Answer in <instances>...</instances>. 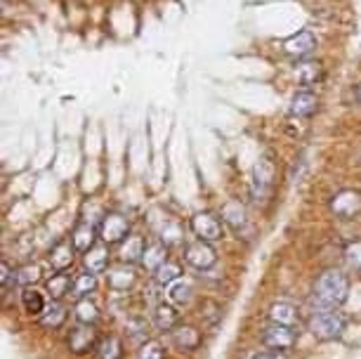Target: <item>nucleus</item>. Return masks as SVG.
<instances>
[{
    "mask_svg": "<svg viewBox=\"0 0 361 359\" xmlns=\"http://www.w3.org/2000/svg\"><path fill=\"white\" fill-rule=\"evenodd\" d=\"M349 279L340 269H326L314 284V303L317 308H333L337 310L347 300Z\"/></svg>",
    "mask_w": 361,
    "mask_h": 359,
    "instance_id": "nucleus-1",
    "label": "nucleus"
},
{
    "mask_svg": "<svg viewBox=\"0 0 361 359\" xmlns=\"http://www.w3.org/2000/svg\"><path fill=\"white\" fill-rule=\"evenodd\" d=\"M347 319L333 308H317L310 315V331L319 340H335L345 333Z\"/></svg>",
    "mask_w": 361,
    "mask_h": 359,
    "instance_id": "nucleus-2",
    "label": "nucleus"
},
{
    "mask_svg": "<svg viewBox=\"0 0 361 359\" xmlns=\"http://www.w3.org/2000/svg\"><path fill=\"white\" fill-rule=\"evenodd\" d=\"M127 232H130V220L121 213H109L102 217L100 222V239L104 244H121L123 239H127Z\"/></svg>",
    "mask_w": 361,
    "mask_h": 359,
    "instance_id": "nucleus-3",
    "label": "nucleus"
},
{
    "mask_svg": "<svg viewBox=\"0 0 361 359\" xmlns=\"http://www.w3.org/2000/svg\"><path fill=\"white\" fill-rule=\"evenodd\" d=\"M331 210L342 217V220H352L354 215L361 213V192L357 190H342L337 192L331 201Z\"/></svg>",
    "mask_w": 361,
    "mask_h": 359,
    "instance_id": "nucleus-4",
    "label": "nucleus"
},
{
    "mask_svg": "<svg viewBox=\"0 0 361 359\" xmlns=\"http://www.w3.org/2000/svg\"><path fill=\"white\" fill-rule=\"evenodd\" d=\"M184 260H187L191 267L196 269H211L215 262H218V253L208 241H194L184 249Z\"/></svg>",
    "mask_w": 361,
    "mask_h": 359,
    "instance_id": "nucleus-5",
    "label": "nucleus"
},
{
    "mask_svg": "<svg viewBox=\"0 0 361 359\" xmlns=\"http://www.w3.org/2000/svg\"><path fill=\"white\" fill-rule=\"evenodd\" d=\"M314 50H317V36L310 28H302V31H298L283 43V52L288 57H295V60H307Z\"/></svg>",
    "mask_w": 361,
    "mask_h": 359,
    "instance_id": "nucleus-6",
    "label": "nucleus"
},
{
    "mask_svg": "<svg viewBox=\"0 0 361 359\" xmlns=\"http://www.w3.org/2000/svg\"><path fill=\"white\" fill-rule=\"evenodd\" d=\"M298 335H295V328L290 326H281V324H270L262 333V343L272 350H290L295 345Z\"/></svg>",
    "mask_w": 361,
    "mask_h": 359,
    "instance_id": "nucleus-7",
    "label": "nucleus"
},
{
    "mask_svg": "<svg viewBox=\"0 0 361 359\" xmlns=\"http://www.w3.org/2000/svg\"><path fill=\"white\" fill-rule=\"evenodd\" d=\"M191 229H194L196 237L201 241H208V244L222 239V222L211 213H196L191 217Z\"/></svg>",
    "mask_w": 361,
    "mask_h": 359,
    "instance_id": "nucleus-8",
    "label": "nucleus"
},
{
    "mask_svg": "<svg viewBox=\"0 0 361 359\" xmlns=\"http://www.w3.org/2000/svg\"><path fill=\"white\" fill-rule=\"evenodd\" d=\"M69 347L76 355H85V352L95 350L97 347V331L92 324H80L76 326L71 335H69Z\"/></svg>",
    "mask_w": 361,
    "mask_h": 359,
    "instance_id": "nucleus-9",
    "label": "nucleus"
},
{
    "mask_svg": "<svg viewBox=\"0 0 361 359\" xmlns=\"http://www.w3.org/2000/svg\"><path fill=\"white\" fill-rule=\"evenodd\" d=\"M272 182H274V163L270 158H260L253 170V194L255 197H265L270 192Z\"/></svg>",
    "mask_w": 361,
    "mask_h": 359,
    "instance_id": "nucleus-10",
    "label": "nucleus"
},
{
    "mask_svg": "<svg viewBox=\"0 0 361 359\" xmlns=\"http://www.w3.org/2000/svg\"><path fill=\"white\" fill-rule=\"evenodd\" d=\"M317 107H319L317 92H312V90H298L293 97H290L288 111L293 116H298V119H307V116H312L314 111H317Z\"/></svg>",
    "mask_w": 361,
    "mask_h": 359,
    "instance_id": "nucleus-11",
    "label": "nucleus"
},
{
    "mask_svg": "<svg viewBox=\"0 0 361 359\" xmlns=\"http://www.w3.org/2000/svg\"><path fill=\"white\" fill-rule=\"evenodd\" d=\"M293 76L300 85H317L324 78V67L317 60H302L295 64Z\"/></svg>",
    "mask_w": 361,
    "mask_h": 359,
    "instance_id": "nucleus-12",
    "label": "nucleus"
},
{
    "mask_svg": "<svg viewBox=\"0 0 361 359\" xmlns=\"http://www.w3.org/2000/svg\"><path fill=\"white\" fill-rule=\"evenodd\" d=\"M73 251H76V246L71 241H60L50 253L52 269H55V272H67V269L73 265Z\"/></svg>",
    "mask_w": 361,
    "mask_h": 359,
    "instance_id": "nucleus-13",
    "label": "nucleus"
},
{
    "mask_svg": "<svg viewBox=\"0 0 361 359\" xmlns=\"http://www.w3.org/2000/svg\"><path fill=\"white\" fill-rule=\"evenodd\" d=\"M109 267V249L107 244H95L85 253V269L90 274H102Z\"/></svg>",
    "mask_w": 361,
    "mask_h": 359,
    "instance_id": "nucleus-14",
    "label": "nucleus"
},
{
    "mask_svg": "<svg viewBox=\"0 0 361 359\" xmlns=\"http://www.w3.org/2000/svg\"><path fill=\"white\" fill-rule=\"evenodd\" d=\"M270 319H272V324H281V326L295 328L300 322L298 308H293L290 303H274L270 308Z\"/></svg>",
    "mask_w": 361,
    "mask_h": 359,
    "instance_id": "nucleus-15",
    "label": "nucleus"
},
{
    "mask_svg": "<svg viewBox=\"0 0 361 359\" xmlns=\"http://www.w3.org/2000/svg\"><path fill=\"white\" fill-rule=\"evenodd\" d=\"M144 251H147V246H144V239L135 234V237H127L123 241V246H121V251H118V258H121V262H125V265L142 262Z\"/></svg>",
    "mask_w": 361,
    "mask_h": 359,
    "instance_id": "nucleus-16",
    "label": "nucleus"
},
{
    "mask_svg": "<svg viewBox=\"0 0 361 359\" xmlns=\"http://www.w3.org/2000/svg\"><path fill=\"white\" fill-rule=\"evenodd\" d=\"M95 234L97 229L95 225H90V222H80V225H76L73 234H71V244L76 246V251L80 253H87L95 246Z\"/></svg>",
    "mask_w": 361,
    "mask_h": 359,
    "instance_id": "nucleus-17",
    "label": "nucleus"
},
{
    "mask_svg": "<svg viewBox=\"0 0 361 359\" xmlns=\"http://www.w3.org/2000/svg\"><path fill=\"white\" fill-rule=\"evenodd\" d=\"M170 335H173V343L177 345L179 350H194V347L201 343V335L194 326H175Z\"/></svg>",
    "mask_w": 361,
    "mask_h": 359,
    "instance_id": "nucleus-18",
    "label": "nucleus"
},
{
    "mask_svg": "<svg viewBox=\"0 0 361 359\" xmlns=\"http://www.w3.org/2000/svg\"><path fill=\"white\" fill-rule=\"evenodd\" d=\"M222 220L234 229H241L243 225H246V208H243V203L236 201V199L227 201L222 206Z\"/></svg>",
    "mask_w": 361,
    "mask_h": 359,
    "instance_id": "nucleus-19",
    "label": "nucleus"
},
{
    "mask_svg": "<svg viewBox=\"0 0 361 359\" xmlns=\"http://www.w3.org/2000/svg\"><path fill=\"white\" fill-rule=\"evenodd\" d=\"M154 324L161 331H173L175 324H177V310L168 303H159L154 310Z\"/></svg>",
    "mask_w": 361,
    "mask_h": 359,
    "instance_id": "nucleus-20",
    "label": "nucleus"
},
{
    "mask_svg": "<svg viewBox=\"0 0 361 359\" xmlns=\"http://www.w3.org/2000/svg\"><path fill=\"white\" fill-rule=\"evenodd\" d=\"M21 308H24V312H28V315H36L40 317L45 312V298H43V293L36 291V288H24V293H21Z\"/></svg>",
    "mask_w": 361,
    "mask_h": 359,
    "instance_id": "nucleus-21",
    "label": "nucleus"
},
{
    "mask_svg": "<svg viewBox=\"0 0 361 359\" xmlns=\"http://www.w3.org/2000/svg\"><path fill=\"white\" fill-rule=\"evenodd\" d=\"M64 322H67V308H64L60 300L48 305L43 315H40V324H43L45 328H60Z\"/></svg>",
    "mask_w": 361,
    "mask_h": 359,
    "instance_id": "nucleus-22",
    "label": "nucleus"
},
{
    "mask_svg": "<svg viewBox=\"0 0 361 359\" xmlns=\"http://www.w3.org/2000/svg\"><path fill=\"white\" fill-rule=\"evenodd\" d=\"M163 262H168V249L163 244H151L147 246V251H144L142 256V265L151 272H156V269L161 267Z\"/></svg>",
    "mask_w": 361,
    "mask_h": 359,
    "instance_id": "nucleus-23",
    "label": "nucleus"
},
{
    "mask_svg": "<svg viewBox=\"0 0 361 359\" xmlns=\"http://www.w3.org/2000/svg\"><path fill=\"white\" fill-rule=\"evenodd\" d=\"M179 276H182V267H179L177 262L168 260V262H163L159 269H156V284L159 286H173L175 281H179Z\"/></svg>",
    "mask_w": 361,
    "mask_h": 359,
    "instance_id": "nucleus-24",
    "label": "nucleus"
},
{
    "mask_svg": "<svg viewBox=\"0 0 361 359\" xmlns=\"http://www.w3.org/2000/svg\"><path fill=\"white\" fill-rule=\"evenodd\" d=\"M135 281V272H132L130 265L121 262L118 267L109 269V284H112L114 288H127Z\"/></svg>",
    "mask_w": 361,
    "mask_h": 359,
    "instance_id": "nucleus-25",
    "label": "nucleus"
},
{
    "mask_svg": "<svg viewBox=\"0 0 361 359\" xmlns=\"http://www.w3.org/2000/svg\"><path fill=\"white\" fill-rule=\"evenodd\" d=\"M76 319H78V324H95L100 319V310L90 298H80L76 303Z\"/></svg>",
    "mask_w": 361,
    "mask_h": 359,
    "instance_id": "nucleus-26",
    "label": "nucleus"
},
{
    "mask_svg": "<svg viewBox=\"0 0 361 359\" xmlns=\"http://www.w3.org/2000/svg\"><path fill=\"white\" fill-rule=\"evenodd\" d=\"M168 300L177 308H184L191 300V286L187 281H175L173 286H168Z\"/></svg>",
    "mask_w": 361,
    "mask_h": 359,
    "instance_id": "nucleus-27",
    "label": "nucleus"
},
{
    "mask_svg": "<svg viewBox=\"0 0 361 359\" xmlns=\"http://www.w3.org/2000/svg\"><path fill=\"white\" fill-rule=\"evenodd\" d=\"M69 291H71V276H69V274L57 272V274L48 281V293L52 296V300H60V298H64Z\"/></svg>",
    "mask_w": 361,
    "mask_h": 359,
    "instance_id": "nucleus-28",
    "label": "nucleus"
},
{
    "mask_svg": "<svg viewBox=\"0 0 361 359\" xmlns=\"http://www.w3.org/2000/svg\"><path fill=\"white\" fill-rule=\"evenodd\" d=\"M97 355H100V359H121L123 357V345L116 335H109L97 345Z\"/></svg>",
    "mask_w": 361,
    "mask_h": 359,
    "instance_id": "nucleus-29",
    "label": "nucleus"
},
{
    "mask_svg": "<svg viewBox=\"0 0 361 359\" xmlns=\"http://www.w3.org/2000/svg\"><path fill=\"white\" fill-rule=\"evenodd\" d=\"M97 288V279H95V274H90V272H85V274H80V276H76V281H73V293L80 298H90V293L95 291Z\"/></svg>",
    "mask_w": 361,
    "mask_h": 359,
    "instance_id": "nucleus-30",
    "label": "nucleus"
},
{
    "mask_svg": "<svg viewBox=\"0 0 361 359\" xmlns=\"http://www.w3.org/2000/svg\"><path fill=\"white\" fill-rule=\"evenodd\" d=\"M38 279H40V269L36 267V265H24V267H19L15 272V284H19L24 288H28L31 284H36Z\"/></svg>",
    "mask_w": 361,
    "mask_h": 359,
    "instance_id": "nucleus-31",
    "label": "nucleus"
},
{
    "mask_svg": "<svg viewBox=\"0 0 361 359\" xmlns=\"http://www.w3.org/2000/svg\"><path fill=\"white\" fill-rule=\"evenodd\" d=\"M163 357H166V352H163V347L159 343H154V340H149V343L139 347V355H137V359H163Z\"/></svg>",
    "mask_w": 361,
    "mask_h": 359,
    "instance_id": "nucleus-32",
    "label": "nucleus"
},
{
    "mask_svg": "<svg viewBox=\"0 0 361 359\" xmlns=\"http://www.w3.org/2000/svg\"><path fill=\"white\" fill-rule=\"evenodd\" d=\"M345 260L349 262V267L361 269V241H354L345 249Z\"/></svg>",
    "mask_w": 361,
    "mask_h": 359,
    "instance_id": "nucleus-33",
    "label": "nucleus"
},
{
    "mask_svg": "<svg viewBox=\"0 0 361 359\" xmlns=\"http://www.w3.org/2000/svg\"><path fill=\"white\" fill-rule=\"evenodd\" d=\"M253 359H288V357L283 350H265V352H258Z\"/></svg>",
    "mask_w": 361,
    "mask_h": 359,
    "instance_id": "nucleus-34",
    "label": "nucleus"
},
{
    "mask_svg": "<svg viewBox=\"0 0 361 359\" xmlns=\"http://www.w3.org/2000/svg\"><path fill=\"white\" fill-rule=\"evenodd\" d=\"M0 272H3V274H0V281H3V286H5V288H8L10 281H12V284H15V272H12V269H10V265L5 262V260H3V267H0Z\"/></svg>",
    "mask_w": 361,
    "mask_h": 359,
    "instance_id": "nucleus-35",
    "label": "nucleus"
},
{
    "mask_svg": "<svg viewBox=\"0 0 361 359\" xmlns=\"http://www.w3.org/2000/svg\"><path fill=\"white\" fill-rule=\"evenodd\" d=\"M357 99H359V102H361V85L357 87Z\"/></svg>",
    "mask_w": 361,
    "mask_h": 359,
    "instance_id": "nucleus-36",
    "label": "nucleus"
}]
</instances>
